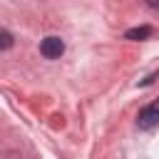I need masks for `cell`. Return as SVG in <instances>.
I'll use <instances>...</instances> for the list:
<instances>
[{
  "instance_id": "cell-1",
  "label": "cell",
  "mask_w": 159,
  "mask_h": 159,
  "mask_svg": "<svg viewBox=\"0 0 159 159\" xmlns=\"http://www.w3.org/2000/svg\"><path fill=\"white\" fill-rule=\"evenodd\" d=\"M62 52H65V42H62V37H57V35H47V37L40 42V55H42L45 60H57Z\"/></svg>"
},
{
  "instance_id": "cell-2",
  "label": "cell",
  "mask_w": 159,
  "mask_h": 159,
  "mask_svg": "<svg viewBox=\"0 0 159 159\" xmlns=\"http://www.w3.org/2000/svg\"><path fill=\"white\" fill-rule=\"evenodd\" d=\"M137 124H139V129H152L154 124H159V102H154V104H147V107L139 112V117H137Z\"/></svg>"
},
{
  "instance_id": "cell-3",
  "label": "cell",
  "mask_w": 159,
  "mask_h": 159,
  "mask_svg": "<svg viewBox=\"0 0 159 159\" xmlns=\"http://www.w3.org/2000/svg\"><path fill=\"white\" fill-rule=\"evenodd\" d=\"M154 35V27L152 25H139V27H132L124 32V40H147Z\"/></svg>"
},
{
  "instance_id": "cell-4",
  "label": "cell",
  "mask_w": 159,
  "mask_h": 159,
  "mask_svg": "<svg viewBox=\"0 0 159 159\" xmlns=\"http://www.w3.org/2000/svg\"><path fill=\"white\" fill-rule=\"evenodd\" d=\"M0 47H2V50H10V47H12V35H10L5 27L0 30Z\"/></svg>"
},
{
  "instance_id": "cell-5",
  "label": "cell",
  "mask_w": 159,
  "mask_h": 159,
  "mask_svg": "<svg viewBox=\"0 0 159 159\" xmlns=\"http://www.w3.org/2000/svg\"><path fill=\"white\" fill-rule=\"evenodd\" d=\"M149 5H152V7H159V2H157V0H149Z\"/></svg>"
}]
</instances>
